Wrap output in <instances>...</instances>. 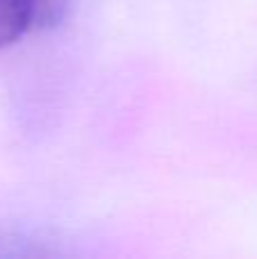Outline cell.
<instances>
[{"instance_id":"1","label":"cell","mask_w":257,"mask_h":259,"mask_svg":"<svg viewBox=\"0 0 257 259\" xmlns=\"http://www.w3.org/2000/svg\"><path fill=\"white\" fill-rule=\"evenodd\" d=\"M32 27L30 0H0V48L18 41Z\"/></svg>"},{"instance_id":"2","label":"cell","mask_w":257,"mask_h":259,"mask_svg":"<svg viewBox=\"0 0 257 259\" xmlns=\"http://www.w3.org/2000/svg\"><path fill=\"white\" fill-rule=\"evenodd\" d=\"M68 0H30L32 7V25L44 27L53 25L55 21H59V16L64 14Z\"/></svg>"}]
</instances>
